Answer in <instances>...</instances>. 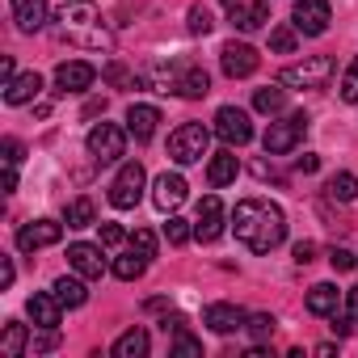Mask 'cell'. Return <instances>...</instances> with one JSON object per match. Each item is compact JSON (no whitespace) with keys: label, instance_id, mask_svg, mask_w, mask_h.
Returning a JSON list of instances; mask_svg holds the SVG:
<instances>
[{"label":"cell","instance_id":"4dcf8cb0","mask_svg":"<svg viewBox=\"0 0 358 358\" xmlns=\"http://www.w3.org/2000/svg\"><path fill=\"white\" fill-rule=\"evenodd\" d=\"M287 106V89H257L253 93V110H262V114H278Z\"/></svg>","mask_w":358,"mask_h":358},{"label":"cell","instance_id":"6da1fadb","mask_svg":"<svg viewBox=\"0 0 358 358\" xmlns=\"http://www.w3.org/2000/svg\"><path fill=\"white\" fill-rule=\"evenodd\" d=\"M232 232L249 253H270L287 236V215H282V207H274L266 199H245L232 211Z\"/></svg>","mask_w":358,"mask_h":358},{"label":"cell","instance_id":"836d02e7","mask_svg":"<svg viewBox=\"0 0 358 358\" xmlns=\"http://www.w3.org/2000/svg\"><path fill=\"white\" fill-rule=\"evenodd\" d=\"M173 354H186V358H194V354H203V345L186 333V324H177V337H173Z\"/></svg>","mask_w":358,"mask_h":358},{"label":"cell","instance_id":"44dd1931","mask_svg":"<svg viewBox=\"0 0 358 358\" xmlns=\"http://www.w3.org/2000/svg\"><path fill=\"white\" fill-rule=\"evenodd\" d=\"M236 173H241V160H236L232 152H215L211 164H207V182L220 190V186H232V182H236Z\"/></svg>","mask_w":358,"mask_h":358},{"label":"cell","instance_id":"d6986e66","mask_svg":"<svg viewBox=\"0 0 358 358\" xmlns=\"http://www.w3.org/2000/svg\"><path fill=\"white\" fill-rule=\"evenodd\" d=\"M156 127H160V110H156V106H131V110H127V131H131L139 143H148V139L156 135Z\"/></svg>","mask_w":358,"mask_h":358},{"label":"cell","instance_id":"bcb514c9","mask_svg":"<svg viewBox=\"0 0 358 358\" xmlns=\"http://www.w3.org/2000/svg\"><path fill=\"white\" fill-rule=\"evenodd\" d=\"M0 85H13V59H0Z\"/></svg>","mask_w":358,"mask_h":358},{"label":"cell","instance_id":"8992f818","mask_svg":"<svg viewBox=\"0 0 358 358\" xmlns=\"http://www.w3.org/2000/svg\"><path fill=\"white\" fill-rule=\"evenodd\" d=\"M303 131H308V114H291V118H282V122H270L266 127V156H287V152H295L299 148V139H303Z\"/></svg>","mask_w":358,"mask_h":358},{"label":"cell","instance_id":"ba28073f","mask_svg":"<svg viewBox=\"0 0 358 358\" xmlns=\"http://www.w3.org/2000/svg\"><path fill=\"white\" fill-rule=\"evenodd\" d=\"M291 22H295V30H299V34L316 38V34H324V30H329L333 9H329V0H295Z\"/></svg>","mask_w":358,"mask_h":358},{"label":"cell","instance_id":"ffe728a7","mask_svg":"<svg viewBox=\"0 0 358 358\" xmlns=\"http://www.w3.org/2000/svg\"><path fill=\"white\" fill-rule=\"evenodd\" d=\"M245 312L236 308V303H211L207 308V316H203V324H211L215 333H236V329H245Z\"/></svg>","mask_w":358,"mask_h":358},{"label":"cell","instance_id":"1f68e13d","mask_svg":"<svg viewBox=\"0 0 358 358\" xmlns=\"http://www.w3.org/2000/svg\"><path fill=\"white\" fill-rule=\"evenodd\" d=\"M274 324H278V320H274L270 312H257V316H249V320H245V329H249V337H253L257 345L274 337Z\"/></svg>","mask_w":358,"mask_h":358},{"label":"cell","instance_id":"7402d4cb","mask_svg":"<svg viewBox=\"0 0 358 358\" xmlns=\"http://www.w3.org/2000/svg\"><path fill=\"white\" fill-rule=\"evenodd\" d=\"M43 93V76L38 72H26V76H13V85H5V101L9 106H26Z\"/></svg>","mask_w":358,"mask_h":358},{"label":"cell","instance_id":"484cf974","mask_svg":"<svg viewBox=\"0 0 358 358\" xmlns=\"http://www.w3.org/2000/svg\"><path fill=\"white\" fill-rule=\"evenodd\" d=\"M51 291L64 299V308H80V303L89 299V287H85V278H80V274H76V278H68V274H64V278H55V287H51Z\"/></svg>","mask_w":358,"mask_h":358},{"label":"cell","instance_id":"ab89813d","mask_svg":"<svg viewBox=\"0 0 358 358\" xmlns=\"http://www.w3.org/2000/svg\"><path fill=\"white\" fill-rule=\"evenodd\" d=\"M122 241H127V232H122L118 224H101V245L114 249V245H122Z\"/></svg>","mask_w":358,"mask_h":358},{"label":"cell","instance_id":"603a6c76","mask_svg":"<svg viewBox=\"0 0 358 358\" xmlns=\"http://www.w3.org/2000/svg\"><path fill=\"white\" fill-rule=\"evenodd\" d=\"M177 93L190 97V101H199V97L211 93V76L203 68H182V76H177Z\"/></svg>","mask_w":358,"mask_h":358},{"label":"cell","instance_id":"cb8c5ba5","mask_svg":"<svg viewBox=\"0 0 358 358\" xmlns=\"http://www.w3.org/2000/svg\"><path fill=\"white\" fill-rule=\"evenodd\" d=\"M26 345H30L26 324L9 320V324H5V333H0V358H22V354H26Z\"/></svg>","mask_w":358,"mask_h":358},{"label":"cell","instance_id":"9a60e30c","mask_svg":"<svg viewBox=\"0 0 358 358\" xmlns=\"http://www.w3.org/2000/svg\"><path fill=\"white\" fill-rule=\"evenodd\" d=\"M68 266H72V274H80V278H101V274H106L101 249H97V245H85V241L68 245Z\"/></svg>","mask_w":358,"mask_h":358},{"label":"cell","instance_id":"d590c367","mask_svg":"<svg viewBox=\"0 0 358 358\" xmlns=\"http://www.w3.org/2000/svg\"><path fill=\"white\" fill-rule=\"evenodd\" d=\"M341 101H358V55H354V64L345 68V76H341Z\"/></svg>","mask_w":358,"mask_h":358},{"label":"cell","instance_id":"e575fe53","mask_svg":"<svg viewBox=\"0 0 358 358\" xmlns=\"http://www.w3.org/2000/svg\"><path fill=\"white\" fill-rule=\"evenodd\" d=\"M131 249H135L139 257H156V236H152L148 228H135V232H131Z\"/></svg>","mask_w":358,"mask_h":358},{"label":"cell","instance_id":"f1b7e54d","mask_svg":"<svg viewBox=\"0 0 358 358\" xmlns=\"http://www.w3.org/2000/svg\"><path fill=\"white\" fill-rule=\"evenodd\" d=\"M64 220H68V228H89V224H97V207H93V199H72L68 211H64Z\"/></svg>","mask_w":358,"mask_h":358},{"label":"cell","instance_id":"f546056e","mask_svg":"<svg viewBox=\"0 0 358 358\" xmlns=\"http://www.w3.org/2000/svg\"><path fill=\"white\" fill-rule=\"evenodd\" d=\"M143 266H148V257H139V253L131 249V253L114 257V278H122V282H135V278L143 274Z\"/></svg>","mask_w":358,"mask_h":358},{"label":"cell","instance_id":"8fae6325","mask_svg":"<svg viewBox=\"0 0 358 358\" xmlns=\"http://www.w3.org/2000/svg\"><path fill=\"white\" fill-rule=\"evenodd\" d=\"M194 236H199L203 245H211V241H220V236H224V203H220V194H207V199L199 203Z\"/></svg>","mask_w":358,"mask_h":358},{"label":"cell","instance_id":"2e32d148","mask_svg":"<svg viewBox=\"0 0 358 358\" xmlns=\"http://www.w3.org/2000/svg\"><path fill=\"white\" fill-rule=\"evenodd\" d=\"M152 203L160 211H177V207L186 203V177L182 173H160L156 186H152Z\"/></svg>","mask_w":358,"mask_h":358},{"label":"cell","instance_id":"7a4b0ae2","mask_svg":"<svg viewBox=\"0 0 358 358\" xmlns=\"http://www.w3.org/2000/svg\"><path fill=\"white\" fill-rule=\"evenodd\" d=\"M51 30H55L59 43L85 47V51H114V34L106 30L101 13L89 5V0H68V5H59Z\"/></svg>","mask_w":358,"mask_h":358},{"label":"cell","instance_id":"5bb4252c","mask_svg":"<svg viewBox=\"0 0 358 358\" xmlns=\"http://www.w3.org/2000/svg\"><path fill=\"white\" fill-rule=\"evenodd\" d=\"M93 80H97V68L85 64V59H68V64L55 68V85H59V93H85Z\"/></svg>","mask_w":358,"mask_h":358},{"label":"cell","instance_id":"4fadbf2b","mask_svg":"<svg viewBox=\"0 0 358 358\" xmlns=\"http://www.w3.org/2000/svg\"><path fill=\"white\" fill-rule=\"evenodd\" d=\"M26 312L38 329H59V316H64V299L55 291H34L26 299Z\"/></svg>","mask_w":358,"mask_h":358},{"label":"cell","instance_id":"f6af8a7d","mask_svg":"<svg viewBox=\"0 0 358 358\" xmlns=\"http://www.w3.org/2000/svg\"><path fill=\"white\" fill-rule=\"evenodd\" d=\"M350 329H354V316H337V312H333V333H341V337H345Z\"/></svg>","mask_w":358,"mask_h":358},{"label":"cell","instance_id":"ac0fdd59","mask_svg":"<svg viewBox=\"0 0 358 358\" xmlns=\"http://www.w3.org/2000/svg\"><path fill=\"white\" fill-rule=\"evenodd\" d=\"M270 22V5L266 0H236L232 5V26L236 30H262Z\"/></svg>","mask_w":358,"mask_h":358},{"label":"cell","instance_id":"7c38bea8","mask_svg":"<svg viewBox=\"0 0 358 358\" xmlns=\"http://www.w3.org/2000/svg\"><path fill=\"white\" fill-rule=\"evenodd\" d=\"M59 236H64V224H55V220H34V224H26V228L17 232V249H22V253L51 249V245H59Z\"/></svg>","mask_w":358,"mask_h":358},{"label":"cell","instance_id":"30bf717a","mask_svg":"<svg viewBox=\"0 0 358 358\" xmlns=\"http://www.w3.org/2000/svg\"><path fill=\"white\" fill-rule=\"evenodd\" d=\"M220 64H224V76H232V80H245V76H253V72H257L262 55H257L249 43H228V47L220 51Z\"/></svg>","mask_w":358,"mask_h":358},{"label":"cell","instance_id":"b9f144b4","mask_svg":"<svg viewBox=\"0 0 358 358\" xmlns=\"http://www.w3.org/2000/svg\"><path fill=\"white\" fill-rule=\"evenodd\" d=\"M312 257H316V245H312V241H299V245H295V262H299V266H308Z\"/></svg>","mask_w":358,"mask_h":358},{"label":"cell","instance_id":"74e56055","mask_svg":"<svg viewBox=\"0 0 358 358\" xmlns=\"http://www.w3.org/2000/svg\"><path fill=\"white\" fill-rule=\"evenodd\" d=\"M270 47H274L278 55H291V51H295V30H287V26L270 30Z\"/></svg>","mask_w":358,"mask_h":358},{"label":"cell","instance_id":"8d00e7d4","mask_svg":"<svg viewBox=\"0 0 358 358\" xmlns=\"http://www.w3.org/2000/svg\"><path fill=\"white\" fill-rule=\"evenodd\" d=\"M211 26H215L211 22V9L207 5H194L190 9V34H211Z\"/></svg>","mask_w":358,"mask_h":358},{"label":"cell","instance_id":"d4e9b609","mask_svg":"<svg viewBox=\"0 0 358 358\" xmlns=\"http://www.w3.org/2000/svg\"><path fill=\"white\" fill-rule=\"evenodd\" d=\"M308 312L312 316H333L337 312V287L333 282H316L308 291Z\"/></svg>","mask_w":358,"mask_h":358},{"label":"cell","instance_id":"83f0119b","mask_svg":"<svg viewBox=\"0 0 358 358\" xmlns=\"http://www.w3.org/2000/svg\"><path fill=\"white\" fill-rule=\"evenodd\" d=\"M324 190H329V199H337V203H354V199H358V177H354V173H333Z\"/></svg>","mask_w":358,"mask_h":358},{"label":"cell","instance_id":"f35d334b","mask_svg":"<svg viewBox=\"0 0 358 358\" xmlns=\"http://www.w3.org/2000/svg\"><path fill=\"white\" fill-rule=\"evenodd\" d=\"M354 262H358V257H354L350 249H333V253H329V266H333L337 274H341V270H354Z\"/></svg>","mask_w":358,"mask_h":358},{"label":"cell","instance_id":"3957f363","mask_svg":"<svg viewBox=\"0 0 358 358\" xmlns=\"http://www.w3.org/2000/svg\"><path fill=\"white\" fill-rule=\"evenodd\" d=\"M333 72H337L333 55H308L303 64H291V68H282L278 85H287V89H324V85L333 80Z\"/></svg>","mask_w":358,"mask_h":358},{"label":"cell","instance_id":"7bdbcfd3","mask_svg":"<svg viewBox=\"0 0 358 358\" xmlns=\"http://www.w3.org/2000/svg\"><path fill=\"white\" fill-rule=\"evenodd\" d=\"M295 169H299V173H316V169H320V156H312V152H303V156L295 160Z\"/></svg>","mask_w":358,"mask_h":358},{"label":"cell","instance_id":"d6a6232c","mask_svg":"<svg viewBox=\"0 0 358 358\" xmlns=\"http://www.w3.org/2000/svg\"><path fill=\"white\" fill-rule=\"evenodd\" d=\"M190 236H194V228H190L186 220H177V215L169 211V224H164V241H169V245H186Z\"/></svg>","mask_w":358,"mask_h":358},{"label":"cell","instance_id":"277c9868","mask_svg":"<svg viewBox=\"0 0 358 358\" xmlns=\"http://www.w3.org/2000/svg\"><path fill=\"white\" fill-rule=\"evenodd\" d=\"M207 143H211V131L203 122H182L173 135H169V156L177 164H194L207 156Z\"/></svg>","mask_w":358,"mask_h":358},{"label":"cell","instance_id":"52a82bcc","mask_svg":"<svg viewBox=\"0 0 358 358\" xmlns=\"http://www.w3.org/2000/svg\"><path fill=\"white\" fill-rule=\"evenodd\" d=\"M89 152H93V160L114 164V160L127 152V131L114 127V122H97V127L89 131Z\"/></svg>","mask_w":358,"mask_h":358},{"label":"cell","instance_id":"5b68a950","mask_svg":"<svg viewBox=\"0 0 358 358\" xmlns=\"http://www.w3.org/2000/svg\"><path fill=\"white\" fill-rule=\"evenodd\" d=\"M143 182H148L143 164H139V160H127V164L118 169V177L110 182V203H114L118 211H131V207L143 199Z\"/></svg>","mask_w":358,"mask_h":358},{"label":"cell","instance_id":"e0dca14e","mask_svg":"<svg viewBox=\"0 0 358 358\" xmlns=\"http://www.w3.org/2000/svg\"><path fill=\"white\" fill-rule=\"evenodd\" d=\"M9 5H13V22H17L22 34H38L47 26V17H51L47 0H9Z\"/></svg>","mask_w":358,"mask_h":358},{"label":"cell","instance_id":"ee69618b","mask_svg":"<svg viewBox=\"0 0 358 358\" xmlns=\"http://www.w3.org/2000/svg\"><path fill=\"white\" fill-rule=\"evenodd\" d=\"M5 160H9V164L22 160V143H17V139H5Z\"/></svg>","mask_w":358,"mask_h":358},{"label":"cell","instance_id":"60d3db41","mask_svg":"<svg viewBox=\"0 0 358 358\" xmlns=\"http://www.w3.org/2000/svg\"><path fill=\"white\" fill-rule=\"evenodd\" d=\"M13 278H17V270H13V257H0V287H13Z\"/></svg>","mask_w":358,"mask_h":358},{"label":"cell","instance_id":"7dc6e473","mask_svg":"<svg viewBox=\"0 0 358 358\" xmlns=\"http://www.w3.org/2000/svg\"><path fill=\"white\" fill-rule=\"evenodd\" d=\"M345 299H350V316L358 320V287H350V295H345Z\"/></svg>","mask_w":358,"mask_h":358},{"label":"cell","instance_id":"4316f807","mask_svg":"<svg viewBox=\"0 0 358 358\" xmlns=\"http://www.w3.org/2000/svg\"><path fill=\"white\" fill-rule=\"evenodd\" d=\"M148 345H152V341H148V333H143V329H127V333L114 341V358H143V354H148Z\"/></svg>","mask_w":358,"mask_h":358},{"label":"cell","instance_id":"9c48e42d","mask_svg":"<svg viewBox=\"0 0 358 358\" xmlns=\"http://www.w3.org/2000/svg\"><path fill=\"white\" fill-rule=\"evenodd\" d=\"M215 135H220L228 148H245V143L253 139V122H249L245 110H236V106H220V114H215Z\"/></svg>","mask_w":358,"mask_h":358}]
</instances>
